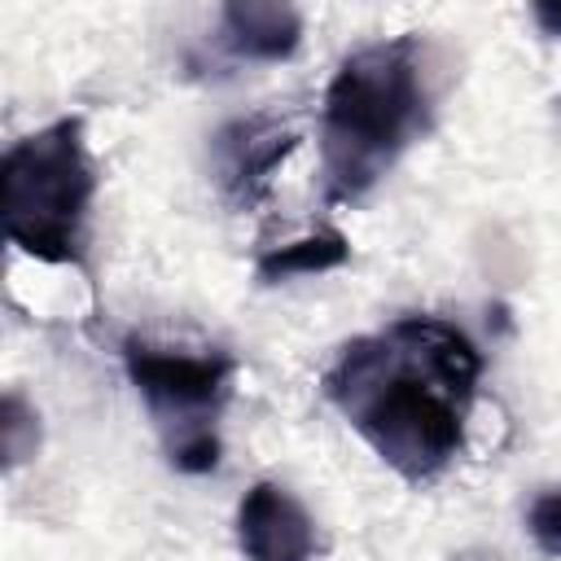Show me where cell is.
Returning a JSON list of instances; mask_svg holds the SVG:
<instances>
[{"label":"cell","mask_w":561,"mask_h":561,"mask_svg":"<svg viewBox=\"0 0 561 561\" xmlns=\"http://www.w3.org/2000/svg\"><path fill=\"white\" fill-rule=\"evenodd\" d=\"M237 548L245 561H311L316 522L276 482H254L237 504Z\"/></svg>","instance_id":"8992f818"},{"label":"cell","mask_w":561,"mask_h":561,"mask_svg":"<svg viewBox=\"0 0 561 561\" xmlns=\"http://www.w3.org/2000/svg\"><path fill=\"white\" fill-rule=\"evenodd\" d=\"M96 197V167L83 118L66 114L13 140L0 158L4 237L53 267H83L88 210Z\"/></svg>","instance_id":"3957f363"},{"label":"cell","mask_w":561,"mask_h":561,"mask_svg":"<svg viewBox=\"0 0 561 561\" xmlns=\"http://www.w3.org/2000/svg\"><path fill=\"white\" fill-rule=\"evenodd\" d=\"M482 355L438 316H399L337 346L320 377L346 425L408 482L438 478L465 447Z\"/></svg>","instance_id":"6da1fadb"},{"label":"cell","mask_w":561,"mask_h":561,"mask_svg":"<svg viewBox=\"0 0 561 561\" xmlns=\"http://www.w3.org/2000/svg\"><path fill=\"white\" fill-rule=\"evenodd\" d=\"M219 22L224 44L250 61H285L302 44V13L285 0H228Z\"/></svg>","instance_id":"52a82bcc"},{"label":"cell","mask_w":561,"mask_h":561,"mask_svg":"<svg viewBox=\"0 0 561 561\" xmlns=\"http://www.w3.org/2000/svg\"><path fill=\"white\" fill-rule=\"evenodd\" d=\"M425 127L430 92L416 35L377 39L342 57L320 101L324 202L351 206L368 197Z\"/></svg>","instance_id":"7a4b0ae2"},{"label":"cell","mask_w":561,"mask_h":561,"mask_svg":"<svg viewBox=\"0 0 561 561\" xmlns=\"http://www.w3.org/2000/svg\"><path fill=\"white\" fill-rule=\"evenodd\" d=\"M526 530L535 539L539 552L548 557H561V482L557 486H543L530 508H526Z\"/></svg>","instance_id":"30bf717a"},{"label":"cell","mask_w":561,"mask_h":561,"mask_svg":"<svg viewBox=\"0 0 561 561\" xmlns=\"http://www.w3.org/2000/svg\"><path fill=\"white\" fill-rule=\"evenodd\" d=\"M123 368L162 438L171 469L210 473L219 465V416L232 399L237 359L228 351H171L123 337Z\"/></svg>","instance_id":"277c9868"},{"label":"cell","mask_w":561,"mask_h":561,"mask_svg":"<svg viewBox=\"0 0 561 561\" xmlns=\"http://www.w3.org/2000/svg\"><path fill=\"white\" fill-rule=\"evenodd\" d=\"M530 18L539 22L543 35L561 39V0H535V4H530Z\"/></svg>","instance_id":"8fae6325"},{"label":"cell","mask_w":561,"mask_h":561,"mask_svg":"<svg viewBox=\"0 0 561 561\" xmlns=\"http://www.w3.org/2000/svg\"><path fill=\"white\" fill-rule=\"evenodd\" d=\"M298 149V131L280 123L276 114H250L232 118L215 131V162H219V184L232 206L250 210L267 197L276 167Z\"/></svg>","instance_id":"5b68a950"},{"label":"cell","mask_w":561,"mask_h":561,"mask_svg":"<svg viewBox=\"0 0 561 561\" xmlns=\"http://www.w3.org/2000/svg\"><path fill=\"white\" fill-rule=\"evenodd\" d=\"M0 443H4V469L9 473L39 451V412L18 390H9L0 403Z\"/></svg>","instance_id":"9c48e42d"},{"label":"cell","mask_w":561,"mask_h":561,"mask_svg":"<svg viewBox=\"0 0 561 561\" xmlns=\"http://www.w3.org/2000/svg\"><path fill=\"white\" fill-rule=\"evenodd\" d=\"M351 263V241L337 228H316L298 241L272 245L254 259V280L259 285H280L294 276H320V272H337Z\"/></svg>","instance_id":"ba28073f"}]
</instances>
